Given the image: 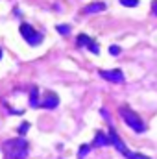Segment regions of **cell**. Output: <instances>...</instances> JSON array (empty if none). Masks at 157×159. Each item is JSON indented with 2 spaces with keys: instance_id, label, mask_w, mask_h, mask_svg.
<instances>
[{
  "instance_id": "10",
  "label": "cell",
  "mask_w": 157,
  "mask_h": 159,
  "mask_svg": "<svg viewBox=\"0 0 157 159\" xmlns=\"http://www.w3.org/2000/svg\"><path fill=\"white\" fill-rule=\"evenodd\" d=\"M126 157L128 159H150L148 156H144V154H133V152H129Z\"/></svg>"
},
{
  "instance_id": "13",
  "label": "cell",
  "mask_w": 157,
  "mask_h": 159,
  "mask_svg": "<svg viewBox=\"0 0 157 159\" xmlns=\"http://www.w3.org/2000/svg\"><path fill=\"white\" fill-rule=\"evenodd\" d=\"M87 152H89V146H87V144H85V146H81V148H79V157H83Z\"/></svg>"
},
{
  "instance_id": "16",
  "label": "cell",
  "mask_w": 157,
  "mask_h": 159,
  "mask_svg": "<svg viewBox=\"0 0 157 159\" xmlns=\"http://www.w3.org/2000/svg\"><path fill=\"white\" fill-rule=\"evenodd\" d=\"M152 11H154V13L157 15V0L154 2V4H152Z\"/></svg>"
},
{
  "instance_id": "4",
  "label": "cell",
  "mask_w": 157,
  "mask_h": 159,
  "mask_svg": "<svg viewBox=\"0 0 157 159\" xmlns=\"http://www.w3.org/2000/svg\"><path fill=\"white\" fill-rule=\"evenodd\" d=\"M100 76L105 78L107 81H113V83H122L124 81V74L122 70H100Z\"/></svg>"
},
{
  "instance_id": "12",
  "label": "cell",
  "mask_w": 157,
  "mask_h": 159,
  "mask_svg": "<svg viewBox=\"0 0 157 159\" xmlns=\"http://www.w3.org/2000/svg\"><path fill=\"white\" fill-rule=\"evenodd\" d=\"M37 89H32V98H30V102H32V106H37Z\"/></svg>"
},
{
  "instance_id": "7",
  "label": "cell",
  "mask_w": 157,
  "mask_h": 159,
  "mask_svg": "<svg viewBox=\"0 0 157 159\" xmlns=\"http://www.w3.org/2000/svg\"><path fill=\"white\" fill-rule=\"evenodd\" d=\"M107 144H111V137H107L104 131H98L94 137V143L91 146H107Z\"/></svg>"
},
{
  "instance_id": "14",
  "label": "cell",
  "mask_w": 157,
  "mask_h": 159,
  "mask_svg": "<svg viewBox=\"0 0 157 159\" xmlns=\"http://www.w3.org/2000/svg\"><path fill=\"white\" fill-rule=\"evenodd\" d=\"M109 52H111L113 56H118V54H120V48H118V46H111V48H109Z\"/></svg>"
},
{
  "instance_id": "17",
  "label": "cell",
  "mask_w": 157,
  "mask_h": 159,
  "mask_svg": "<svg viewBox=\"0 0 157 159\" xmlns=\"http://www.w3.org/2000/svg\"><path fill=\"white\" fill-rule=\"evenodd\" d=\"M0 57H2V50H0Z\"/></svg>"
},
{
  "instance_id": "9",
  "label": "cell",
  "mask_w": 157,
  "mask_h": 159,
  "mask_svg": "<svg viewBox=\"0 0 157 159\" xmlns=\"http://www.w3.org/2000/svg\"><path fill=\"white\" fill-rule=\"evenodd\" d=\"M120 4L126 7H135V6H139V0H120Z\"/></svg>"
},
{
  "instance_id": "5",
  "label": "cell",
  "mask_w": 157,
  "mask_h": 159,
  "mask_svg": "<svg viewBox=\"0 0 157 159\" xmlns=\"http://www.w3.org/2000/svg\"><path fill=\"white\" fill-rule=\"evenodd\" d=\"M57 104H59V98H57V94H56V93H52V91H46V93H44V100L41 102V107L54 109Z\"/></svg>"
},
{
  "instance_id": "6",
  "label": "cell",
  "mask_w": 157,
  "mask_h": 159,
  "mask_svg": "<svg viewBox=\"0 0 157 159\" xmlns=\"http://www.w3.org/2000/svg\"><path fill=\"white\" fill-rule=\"evenodd\" d=\"M78 44L79 46H87L92 54H98L100 52V48H98V44L94 43V41L91 39L89 35H85V34H81V35H78Z\"/></svg>"
},
{
  "instance_id": "11",
  "label": "cell",
  "mask_w": 157,
  "mask_h": 159,
  "mask_svg": "<svg viewBox=\"0 0 157 159\" xmlns=\"http://www.w3.org/2000/svg\"><path fill=\"white\" fill-rule=\"evenodd\" d=\"M57 30H59V34L67 35V34L70 32V26H67V24H59V26H57Z\"/></svg>"
},
{
  "instance_id": "15",
  "label": "cell",
  "mask_w": 157,
  "mask_h": 159,
  "mask_svg": "<svg viewBox=\"0 0 157 159\" xmlns=\"http://www.w3.org/2000/svg\"><path fill=\"white\" fill-rule=\"evenodd\" d=\"M26 129H28V124H22V126L19 128V131H20V133H22V131H26Z\"/></svg>"
},
{
  "instance_id": "2",
  "label": "cell",
  "mask_w": 157,
  "mask_h": 159,
  "mask_svg": "<svg viewBox=\"0 0 157 159\" xmlns=\"http://www.w3.org/2000/svg\"><path fill=\"white\" fill-rule=\"evenodd\" d=\"M120 115H122V119H124V122L131 128V129H135V131H146V124L142 122V119L133 111V109H129L128 106H122L120 107Z\"/></svg>"
},
{
  "instance_id": "1",
  "label": "cell",
  "mask_w": 157,
  "mask_h": 159,
  "mask_svg": "<svg viewBox=\"0 0 157 159\" xmlns=\"http://www.w3.org/2000/svg\"><path fill=\"white\" fill-rule=\"evenodd\" d=\"M4 154H6V159H26V156H28V143L22 137L6 141L4 143Z\"/></svg>"
},
{
  "instance_id": "3",
  "label": "cell",
  "mask_w": 157,
  "mask_h": 159,
  "mask_svg": "<svg viewBox=\"0 0 157 159\" xmlns=\"http://www.w3.org/2000/svg\"><path fill=\"white\" fill-rule=\"evenodd\" d=\"M20 34H22V37L28 41V44H32V46H37L41 41H43V34H39L35 28H32L30 24H22L20 26Z\"/></svg>"
},
{
  "instance_id": "8",
  "label": "cell",
  "mask_w": 157,
  "mask_h": 159,
  "mask_svg": "<svg viewBox=\"0 0 157 159\" xmlns=\"http://www.w3.org/2000/svg\"><path fill=\"white\" fill-rule=\"evenodd\" d=\"M104 9H105V4H104V2H96V4L87 6L83 11H85V13H96V11H104Z\"/></svg>"
}]
</instances>
